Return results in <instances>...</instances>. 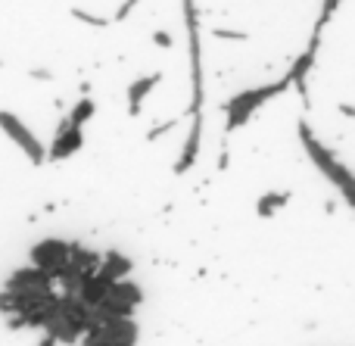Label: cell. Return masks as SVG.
<instances>
[{
  "instance_id": "cell-16",
  "label": "cell",
  "mask_w": 355,
  "mask_h": 346,
  "mask_svg": "<svg viewBox=\"0 0 355 346\" xmlns=\"http://www.w3.org/2000/svg\"><path fill=\"white\" fill-rule=\"evenodd\" d=\"M343 112H349V119H355V110H352V106H346V103H343Z\"/></svg>"
},
{
  "instance_id": "cell-6",
  "label": "cell",
  "mask_w": 355,
  "mask_h": 346,
  "mask_svg": "<svg viewBox=\"0 0 355 346\" xmlns=\"http://www.w3.org/2000/svg\"><path fill=\"white\" fill-rule=\"evenodd\" d=\"M81 144H85V128H72V125L62 119V125L56 128V141H53V147H50L47 159L50 162L69 159L72 153H78V150H81Z\"/></svg>"
},
{
  "instance_id": "cell-8",
  "label": "cell",
  "mask_w": 355,
  "mask_h": 346,
  "mask_svg": "<svg viewBox=\"0 0 355 346\" xmlns=\"http://www.w3.org/2000/svg\"><path fill=\"white\" fill-rule=\"evenodd\" d=\"M287 203H290V193L287 191H268V193H262V197L256 200V212L262 218H271L277 209H284Z\"/></svg>"
},
{
  "instance_id": "cell-7",
  "label": "cell",
  "mask_w": 355,
  "mask_h": 346,
  "mask_svg": "<svg viewBox=\"0 0 355 346\" xmlns=\"http://www.w3.org/2000/svg\"><path fill=\"white\" fill-rule=\"evenodd\" d=\"M159 81H162V72H150V75H144V78L131 81V85H128V112H131V116H137V112H141L144 100L153 94V87H159Z\"/></svg>"
},
{
  "instance_id": "cell-14",
  "label": "cell",
  "mask_w": 355,
  "mask_h": 346,
  "mask_svg": "<svg viewBox=\"0 0 355 346\" xmlns=\"http://www.w3.org/2000/svg\"><path fill=\"white\" fill-rule=\"evenodd\" d=\"M175 125H178V119H172V122H166V125H159V128H153L147 137H150V141H156V137H159V135H166V131H172Z\"/></svg>"
},
{
  "instance_id": "cell-3",
  "label": "cell",
  "mask_w": 355,
  "mask_h": 346,
  "mask_svg": "<svg viewBox=\"0 0 355 346\" xmlns=\"http://www.w3.org/2000/svg\"><path fill=\"white\" fill-rule=\"evenodd\" d=\"M184 3V22H187V50H190V106L187 116L190 125H202V100H206V85H202V41H200V12L193 0Z\"/></svg>"
},
{
  "instance_id": "cell-13",
  "label": "cell",
  "mask_w": 355,
  "mask_h": 346,
  "mask_svg": "<svg viewBox=\"0 0 355 346\" xmlns=\"http://www.w3.org/2000/svg\"><path fill=\"white\" fill-rule=\"evenodd\" d=\"M137 3H141V0H125V3H122V6H119V10H116V16H112V22H122V19H128V12L135 10Z\"/></svg>"
},
{
  "instance_id": "cell-2",
  "label": "cell",
  "mask_w": 355,
  "mask_h": 346,
  "mask_svg": "<svg viewBox=\"0 0 355 346\" xmlns=\"http://www.w3.org/2000/svg\"><path fill=\"white\" fill-rule=\"evenodd\" d=\"M290 87H293V85H290L287 72H284L281 78L268 81V85L246 87V91L234 94V97L225 103V135H231V131L243 128V125L250 122L252 116H256V110H262V106L268 103V100L281 97V94H284V91H290Z\"/></svg>"
},
{
  "instance_id": "cell-15",
  "label": "cell",
  "mask_w": 355,
  "mask_h": 346,
  "mask_svg": "<svg viewBox=\"0 0 355 346\" xmlns=\"http://www.w3.org/2000/svg\"><path fill=\"white\" fill-rule=\"evenodd\" d=\"M153 41L159 44V47H172V37H168V31H156Z\"/></svg>"
},
{
  "instance_id": "cell-11",
  "label": "cell",
  "mask_w": 355,
  "mask_h": 346,
  "mask_svg": "<svg viewBox=\"0 0 355 346\" xmlns=\"http://www.w3.org/2000/svg\"><path fill=\"white\" fill-rule=\"evenodd\" d=\"M72 16L78 19V22H87V25H97V28H106V25L112 22V19H97V16H91V12H85V10H78V6H72Z\"/></svg>"
},
{
  "instance_id": "cell-5",
  "label": "cell",
  "mask_w": 355,
  "mask_h": 346,
  "mask_svg": "<svg viewBox=\"0 0 355 346\" xmlns=\"http://www.w3.org/2000/svg\"><path fill=\"white\" fill-rule=\"evenodd\" d=\"M318 50H321V41L309 37L306 50H302V53L293 60V66L287 69V78H290V85H293V91L300 94L302 106H309V75H312V69H315V60H318Z\"/></svg>"
},
{
  "instance_id": "cell-12",
  "label": "cell",
  "mask_w": 355,
  "mask_h": 346,
  "mask_svg": "<svg viewBox=\"0 0 355 346\" xmlns=\"http://www.w3.org/2000/svg\"><path fill=\"white\" fill-rule=\"evenodd\" d=\"M215 37H227V41H246V31H231V28H212Z\"/></svg>"
},
{
  "instance_id": "cell-10",
  "label": "cell",
  "mask_w": 355,
  "mask_h": 346,
  "mask_svg": "<svg viewBox=\"0 0 355 346\" xmlns=\"http://www.w3.org/2000/svg\"><path fill=\"white\" fill-rule=\"evenodd\" d=\"M94 110H97V106H94V100L91 97H81L78 103L72 106V112L66 116V122L72 125V128H85V122L94 116Z\"/></svg>"
},
{
  "instance_id": "cell-1",
  "label": "cell",
  "mask_w": 355,
  "mask_h": 346,
  "mask_svg": "<svg viewBox=\"0 0 355 346\" xmlns=\"http://www.w3.org/2000/svg\"><path fill=\"white\" fill-rule=\"evenodd\" d=\"M296 135H300V144L302 150L309 153V159H312V166L318 168L321 175H324L327 181H331L334 187L340 191V197L349 203V209L355 212V172L349 166H343V162L334 156V150L327 147V144L318 141V135L312 131V125H309V119H300V125H296Z\"/></svg>"
},
{
  "instance_id": "cell-4",
  "label": "cell",
  "mask_w": 355,
  "mask_h": 346,
  "mask_svg": "<svg viewBox=\"0 0 355 346\" xmlns=\"http://www.w3.org/2000/svg\"><path fill=\"white\" fill-rule=\"evenodd\" d=\"M0 128H3L6 135L16 141V147H22V153L28 156L35 166H44V159H47V150H44V144L28 131V125H22V119L12 116V112H6V110H0Z\"/></svg>"
},
{
  "instance_id": "cell-9",
  "label": "cell",
  "mask_w": 355,
  "mask_h": 346,
  "mask_svg": "<svg viewBox=\"0 0 355 346\" xmlns=\"http://www.w3.org/2000/svg\"><path fill=\"white\" fill-rule=\"evenodd\" d=\"M340 3H343V0H321V12H318V19H315V28H312V35H309V37H315V41H324V28L334 22Z\"/></svg>"
}]
</instances>
